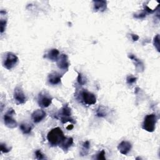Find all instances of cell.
Returning <instances> with one entry per match:
<instances>
[{
	"instance_id": "2e32d148",
	"label": "cell",
	"mask_w": 160,
	"mask_h": 160,
	"mask_svg": "<svg viewBox=\"0 0 160 160\" xmlns=\"http://www.w3.org/2000/svg\"><path fill=\"white\" fill-rule=\"evenodd\" d=\"M73 144V139L72 138H66L63 139L61 143L59 144V147L64 151L66 152L70 148Z\"/></svg>"
},
{
	"instance_id": "52a82bcc",
	"label": "cell",
	"mask_w": 160,
	"mask_h": 160,
	"mask_svg": "<svg viewBox=\"0 0 160 160\" xmlns=\"http://www.w3.org/2000/svg\"><path fill=\"white\" fill-rule=\"evenodd\" d=\"M80 94L81 99L84 104L87 105H92L96 103V97L93 93L86 89H82L80 92Z\"/></svg>"
},
{
	"instance_id": "5b68a950",
	"label": "cell",
	"mask_w": 160,
	"mask_h": 160,
	"mask_svg": "<svg viewBox=\"0 0 160 160\" xmlns=\"http://www.w3.org/2000/svg\"><path fill=\"white\" fill-rule=\"evenodd\" d=\"M14 114H15L14 110L12 108H10L8 110V111L4 115V117H3L4 123L7 127L9 128H14L18 125L16 121L13 117Z\"/></svg>"
},
{
	"instance_id": "f1b7e54d",
	"label": "cell",
	"mask_w": 160,
	"mask_h": 160,
	"mask_svg": "<svg viewBox=\"0 0 160 160\" xmlns=\"http://www.w3.org/2000/svg\"><path fill=\"white\" fill-rule=\"evenodd\" d=\"M72 128H73V125H72V124L69 125L68 126L66 127V129H67L68 130H71Z\"/></svg>"
},
{
	"instance_id": "4fadbf2b",
	"label": "cell",
	"mask_w": 160,
	"mask_h": 160,
	"mask_svg": "<svg viewBox=\"0 0 160 160\" xmlns=\"http://www.w3.org/2000/svg\"><path fill=\"white\" fill-rule=\"evenodd\" d=\"M93 10L95 12H103L106 9L107 2L105 1H94Z\"/></svg>"
},
{
	"instance_id": "9c48e42d",
	"label": "cell",
	"mask_w": 160,
	"mask_h": 160,
	"mask_svg": "<svg viewBox=\"0 0 160 160\" xmlns=\"http://www.w3.org/2000/svg\"><path fill=\"white\" fill-rule=\"evenodd\" d=\"M58 67L62 70H68L69 66L68 56L66 54H62L60 55L57 60Z\"/></svg>"
},
{
	"instance_id": "277c9868",
	"label": "cell",
	"mask_w": 160,
	"mask_h": 160,
	"mask_svg": "<svg viewBox=\"0 0 160 160\" xmlns=\"http://www.w3.org/2000/svg\"><path fill=\"white\" fill-rule=\"evenodd\" d=\"M158 121V117L155 114H151L146 115L144 118L142 123V129L148 131L153 132L156 128V124Z\"/></svg>"
},
{
	"instance_id": "83f0119b",
	"label": "cell",
	"mask_w": 160,
	"mask_h": 160,
	"mask_svg": "<svg viewBox=\"0 0 160 160\" xmlns=\"http://www.w3.org/2000/svg\"><path fill=\"white\" fill-rule=\"evenodd\" d=\"M131 38H132V39L133 40V41H136L139 39V36L136 34H131Z\"/></svg>"
},
{
	"instance_id": "44dd1931",
	"label": "cell",
	"mask_w": 160,
	"mask_h": 160,
	"mask_svg": "<svg viewBox=\"0 0 160 160\" xmlns=\"http://www.w3.org/2000/svg\"><path fill=\"white\" fill-rule=\"evenodd\" d=\"M136 80H137V78L131 74L128 76L126 78V82L129 85H131V84H134V82H136Z\"/></svg>"
},
{
	"instance_id": "7c38bea8",
	"label": "cell",
	"mask_w": 160,
	"mask_h": 160,
	"mask_svg": "<svg viewBox=\"0 0 160 160\" xmlns=\"http://www.w3.org/2000/svg\"><path fill=\"white\" fill-rule=\"evenodd\" d=\"M62 75L57 72H52L48 75V81L50 84L56 85L61 82Z\"/></svg>"
},
{
	"instance_id": "7402d4cb",
	"label": "cell",
	"mask_w": 160,
	"mask_h": 160,
	"mask_svg": "<svg viewBox=\"0 0 160 160\" xmlns=\"http://www.w3.org/2000/svg\"><path fill=\"white\" fill-rule=\"evenodd\" d=\"M11 149V148H9L8 147V146L4 144V143H1V151L2 152H4V153H7L8 152H9Z\"/></svg>"
},
{
	"instance_id": "5bb4252c",
	"label": "cell",
	"mask_w": 160,
	"mask_h": 160,
	"mask_svg": "<svg viewBox=\"0 0 160 160\" xmlns=\"http://www.w3.org/2000/svg\"><path fill=\"white\" fill-rule=\"evenodd\" d=\"M128 58L129 59H131L134 63V66L136 67V69H137L138 71L139 72H142L144 69V64L142 63V62L139 60V59H138L136 56H134L132 54H129L128 55Z\"/></svg>"
},
{
	"instance_id": "484cf974",
	"label": "cell",
	"mask_w": 160,
	"mask_h": 160,
	"mask_svg": "<svg viewBox=\"0 0 160 160\" xmlns=\"http://www.w3.org/2000/svg\"><path fill=\"white\" fill-rule=\"evenodd\" d=\"M35 155H36V157L38 159H45V156L42 153V152L41 151V150H36L35 151Z\"/></svg>"
},
{
	"instance_id": "30bf717a",
	"label": "cell",
	"mask_w": 160,
	"mask_h": 160,
	"mask_svg": "<svg viewBox=\"0 0 160 160\" xmlns=\"http://www.w3.org/2000/svg\"><path fill=\"white\" fill-rule=\"evenodd\" d=\"M46 116V113L42 109H37L31 114V118L34 122L38 123L41 122Z\"/></svg>"
},
{
	"instance_id": "9a60e30c",
	"label": "cell",
	"mask_w": 160,
	"mask_h": 160,
	"mask_svg": "<svg viewBox=\"0 0 160 160\" xmlns=\"http://www.w3.org/2000/svg\"><path fill=\"white\" fill-rule=\"evenodd\" d=\"M44 55V58L48 59L49 60L51 61H57L59 56V52L57 49H51L49 50Z\"/></svg>"
},
{
	"instance_id": "8fae6325",
	"label": "cell",
	"mask_w": 160,
	"mask_h": 160,
	"mask_svg": "<svg viewBox=\"0 0 160 160\" xmlns=\"http://www.w3.org/2000/svg\"><path fill=\"white\" fill-rule=\"evenodd\" d=\"M132 145L131 144L127 141H122L120 142L118 146L119 151L124 155H126L131 149Z\"/></svg>"
},
{
	"instance_id": "ffe728a7",
	"label": "cell",
	"mask_w": 160,
	"mask_h": 160,
	"mask_svg": "<svg viewBox=\"0 0 160 160\" xmlns=\"http://www.w3.org/2000/svg\"><path fill=\"white\" fill-rule=\"evenodd\" d=\"M77 80H78V83L80 84V85H84L86 83V79L84 76H83L82 75V74L78 72V78H77Z\"/></svg>"
},
{
	"instance_id": "ac0fdd59",
	"label": "cell",
	"mask_w": 160,
	"mask_h": 160,
	"mask_svg": "<svg viewBox=\"0 0 160 160\" xmlns=\"http://www.w3.org/2000/svg\"><path fill=\"white\" fill-rule=\"evenodd\" d=\"M89 148H90V142H89V141H86L82 144V148H81L80 154L82 156L87 155L88 153Z\"/></svg>"
},
{
	"instance_id": "603a6c76",
	"label": "cell",
	"mask_w": 160,
	"mask_h": 160,
	"mask_svg": "<svg viewBox=\"0 0 160 160\" xmlns=\"http://www.w3.org/2000/svg\"><path fill=\"white\" fill-rule=\"evenodd\" d=\"M6 23H7L6 19H1L0 26H1V34L5 31L6 26Z\"/></svg>"
},
{
	"instance_id": "cb8c5ba5",
	"label": "cell",
	"mask_w": 160,
	"mask_h": 160,
	"mask_svg": "<svg viewBox=\"0 0 160 160\" xmlns=\"http://www.w3.org/2000/svg\"><path fill=\"white\" fill-rule=\"evenodd\" d=\"M159 34H157L154 38V40H153V44L155 46V48H156V49L158 50V51H159Z\"/></svg>"
},
{
	"instance_id": "d6986e66",
	"label": "cell",
	"mask_w": 160,
	"mask_h": 160,
	"mask_svg": "<svg viewBox=\"0 0 160 160\" xmlns=\"http://www.w3.org/2000/svg\"><path fill=\"white\" fill-rule=\"evenodd\" d=\"M106 111L102 106H99L96 111V114L99 117H105L106 116Z\"/></svg>"
},
{
	"instance_id": "3957f363",
	"label": "cell",
	"mask_w": 160,
	"mask_h": 160,
	"mask_svg": "<svg viewBox=\"0 0 160 160\" xmlns=\"http://www.w3.org/2000/svg\"><path fill=\"white\" fill-rule=\"evenodd\" d=\"M18 62V56L11 52H6L2 60V64L3 66L7 69H11L13 68Z\"/></svg>"
},
{
	"instance_id": "e0dca14e",
	"label": "cell",
	"mask_w": 160,
	"mask_h": 160,
	"mask_svg": "<svg viewBox=\"0 0 160 160\" xmlns=\"http://www.w3.org/2000/svg\"><path fill=\"white\" fill-rule=\"evenodd\" d=\"M19 128L21 131L22 132V133L29 134L32 129V126L30 124L23 122L19 125Z\"/></svg>"
},
{
	"instance_id": "4316f807",
	"label": "cell",
	"mask_w": 160,
	"mask_h": 160,
	"mask_svg": "<svg viewBox=\"0 0 160 160\" xmlns=\"http://www.w3.org/2000/svg\"><path fill=\"white\" fill-rule=\"evenodd\" d=\"M97 159H105V151L104 150H102L97 154Z\"/></svg>"
},
{
	"instance_id": "8992f818",
	"label": "cell",
	"mask_w": 160,
	"mask_h": 160,
	"mask_svg": "<svg viewBox=\"0 0 160 160\" xmlns=\"http://www.w3.org/2000/svg\"><path fill=\"white\" fill-rule=\"evenodd\" d=\"M52 98L46 91H42L38 95V102L41 108H47L51 105Z\"/></svg>"
},
{
	"instance_id": "d4e9b609",
	"label": "cell",
	"mask_w": 160,
	"mask_h": 160,
	"mask_svg": "<svg viewBox=\"0 0 160 160\" xmlns=\"http://www.w3.org/2000/svg\"><path fill=\"white\" fill-rule=\"evenodd\" d=\"M146 13L147 12L144 10L141 11L140 12H139L138 14H135L134 15V17L136 18H138V19H142V18H144V17H146Z\"/></svg>"
},
{
	"instance_id": "7a4b0ae2",
	"label": "cell",
	"mask_w": 160,
	"mask_h": 160,
	"mask_svg": "<svg viewBox=\"0 0 160 160\" xmlns=\"http://www.w3.org/2000/svg\"><path fill=\"white\" fill-rule=\"evenodd\" d=\"M56 118L59 119L63 124L67 122H75L74 119L71 118V109L68 104L64 105L56 114Z\"/></svg>"
},
{
	"instance_id": "6da1fadb",
	"label": "cell",
	"mask_w": 160,
	"mask_h": 160,
	"mask_svg": "<svg viewBox=\"0 0 160 160\" xmlns=\"http://www.w3.org/2000/svg\"><path fill=\"white\" fill-rule=\"evenodd\" d=\"M64 138L65 136L63 132L58 127L52 129L47 135V139L52 146H59Z\"/></svg>"
},
{
	"instance_id": "ba28073f",
	"label": "cell",
	"mask_w": 160,
	"mask_h": 160,
	"mask_svg": "<svg viewBox=\"0 0 160 160\" xmlns=\"http://www.w3.org/2000/svg\"><path fill=\"white\" fill-rule=\"evenodd\" d=\"M13 97L17 104H24L27 99L22 89L20 86H17L14 89Z\"/></svg>"
}]
</instances>
